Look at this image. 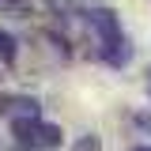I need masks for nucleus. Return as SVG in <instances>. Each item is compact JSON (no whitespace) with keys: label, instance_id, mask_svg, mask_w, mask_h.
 I'll use <instances>...</instances> for the list:
<instances>
[{"label":"nucleus","instance_id":"obj_1","mask_svg":"<svg viewBox=\"0 0 151 151\" xmlns=\"http://www.w3.org/2000/svg\"><path fill=\"white\" fill-rule=\"evenodd\" d=\"M15 57H19V42L8 34V30H0V60L12 68V64H15Z\"/></svg>","mask_w":151,"mask_h":151},{"label":"nucleus","instance_id":"obj_2","mask_svg":"<svg viewBox=\"0 0 151 151\" xmlns=\"http://www.w3.org/2000/svg\"><path fill=\"white\" fill-rule=\"evenodd\" d=\"M72 151H102V140H98L94 132H87V136H79V144H76Z\"/></svg>","mask_w":151,"mask_h":151},{"label":"nucleus","instance_id":"obj_3","mask_svg":"<svg viewBox=\"0 0 151 151\" xmlns=\"http://www.w3.org/2000/svg\"><path fill=\"white\" fill-rule=\"evenodd\" d=\"M136 125H140V129H147V132H151V113H136Z\"/></svg>","mask_w":151,"mask_h":151},{"label":"nucleus","instance_id":"obj_4","mask_svg":"<svg viewBox=\"0 0 151 151\" xmlns=\"http://www.w3.org/2000/svg\"><path fill=\"white\" fill-rule=\"evenodd\" d=\"M132 151H151V147H132Z\"/></svg>","mask_w":151,"mask_h":151}]
</instances>
